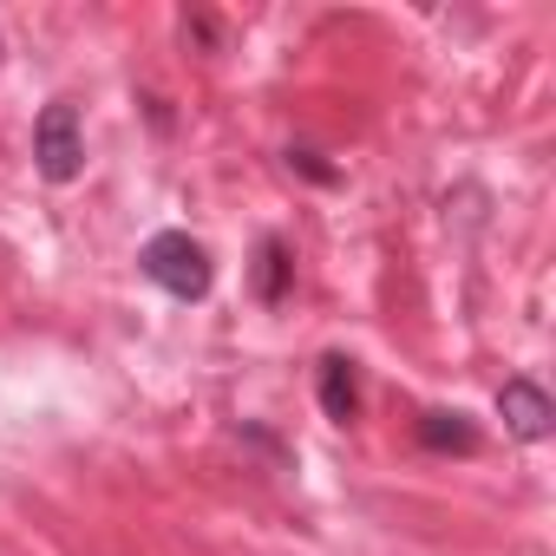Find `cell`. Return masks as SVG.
<instances>
[{
	"label": "cell",
	"mask_w": 556,
	"mask_h": 556,
	"mask_svg": "<svg viewBox=\"0 0 556 556\" xmlns=\"http://www.w3.org/2000/svg\"><path fill=\"white\" fill-rule=\"evenodd\" d=\"M419 439L426 445H452V452H478V432L465 426V413H426V426H419Z\"/></svg>",
	"instance_id": "cell-5"
},
{
	"label": "cell",
	"mask_w": 556,
	"mask_h": 556,
	"mask_svg": "<svg viewBox=\"0 0 556 556\" xmlns=\"http://www.w3.org/2000/svg\"><path fill=\"white\" fill-rule=\"evenodd\" d=\"M315 393H321V413H328L334 426H354V419H361V374H354L348 354H328V361H321Z\"/></svg>",
	"instance_id": "cell-4"
},
{
	"label": "cell",
	"mask_w": 556,
	"mask_h": 556,
	"mask_svg": "<svg viewBox=\"0 0 556 556\" xmlns=\"http://www.w3.org/2000/svg\"><path fill=\"white\" fill-rule=\"evenodd\" d=\"M34 164L47 184H73L86 170V131H79V112L66 99H53L34 125Z\"/></svg>",
	"instance_id": "cell-2"
},
{
	"label": "cell",
	"mask_w": 556,
	"mask_h": 556,
	"mask_svg": "<svg viewBox=\"0 0 556 556\" xmlns=\"http://www.w3.org/2000/svg\"><path fill=\"white\" fill-rule=\"evenodd\" d=\"M497 413H504V432H510V439H523V445L549 439V426H556V406H549V393H543L536 380H523V374L497 387Z\"/></svg>",
	"instance_id": "cell-3"
},
{
	"label": "cell",
	"mask_w": 556,
	"mask_h": 556,
	"mask_svg": "<svg viewBox=\"0 0 556 556\" xmlns=\"http://www.w3.org/2000/svg\"><path fill=\"white\" fill-rule=\"evenodd\" d=\"M282 275H289V249H282V236H268L262 242V268H255V295L282 302Z\"/></svg>",
	"instance_id": "cell-6"
},
{
	"label": "cell",
	"mask_w": 556,
	"mask_h": 556,
	"mask_svg": "<svg viewBox=\"0 0 556 556\" xmlns=\"http://www.w3.org/2000/svg\"><path fill=\"white\" fill-rule=\"evenodd\" d=\"M0 53H8V47H0Z\"/></svg>",
	"instance_id": "cell-7"
},
{
	"label": "cell",
	"mask_w": 556,
	"mask_h": 556,
	"mask_svg": "<svg viewBox=\"0 0 556 556\" xmlns=\"http://www.w3.org/2000/svg\"><path fill=\"white\" fill-rule=\"evenodd\" d=\"M138 268L151 275L164 295H177V302H203L210 282H216V262H210V249H203L190 229H157V236L138 249Z\"/></svg>",
	"instance_id": "cell-1"
}]
</instances>
